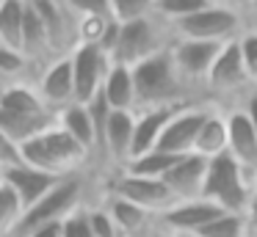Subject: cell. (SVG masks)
Masks as SVG:
<instances>
[{
    "label": "cell",
    "mask_w": 257,
    "mask_h": 237,
    "mask_svg": "<svg viewBox=\"0 0 257 237\" xmlns=\"http://www.w3.org/2000/svg\"><path fill=\"white\" fill-rule=\"evenodd\" d=\"M130 69H133V83H136V110L207 102V99L194 97V88L177 72L174 58H172V47L130 66Z\"/></svg>",
    "instance_id": "obj_1"
},
{
    "label": "cell",
    "mask_w": 257,
    "mask_h": 237,
    "mask_svg": "<svg viewBox=\"0 0 257 237\" xmlns=\"http://www.w3.org/2000/svg\"><path fill=\"white\" fill-rule=\"evenodd\" d=\"M20 160L25 165H34V168L45 171V174L72 176L89 160V152L69 132H64L56 121L53 127L42 130L39 135L20 143Z\"/></svg>",
    "instance_id": "obj_2"
},
{
    "label": "cell",
    "mask_w": 257,
    "mask_h": 237,
    "mask_svg": "<svg viewBox=\"0 0 257 237\" xmlns=\"http://www.w3.org/2000/svg\"><path fill=\"white\" fill-rule=\"evenodd\" d=\"M172 44H174L172 22L163 20L155 11V14L144 17V20L119 25L116 44H113V50H111V64L136 66V64H141V61L169 50Z\"/></svg>",
    "instance_id": "obj_3"
},
{
    "label": "cell",
    "mask_w": 257,
    "mask_h": 237,
    "mask_svg": "<svg viewBox=\"0 0 257 237\" xmlns=\"http://www.w3.org/2000/svg\"><path fill=\"white\" fill-rule=\"evenodd\" d=\"M202 198L218 204L227 212H246L251 198V176L232 154H218L207 163V176L202 185Z\"/></svg>",
    "instance_id": "obj_4"
},
{
    "label": "cell",
    "mask_w": 257,
    "mask_h": 237,
    "mask_svg": "<svg viewBox=\"0 0 257 237\" xmlns=\"http://www.w3.org/2000/svg\"><path fill=\"white\" fill-rule=\"evenodd\" d=\"M174 39H194V42H232L246 31L243 14L232 6L210 3L207 9L185 17V20L172 22Z\"/></svg>",
    "instance_id": "obj_5"
},
{
    "label": "cell",
    "mask_w": 257,
    "mask_h": 237,
    "mask_svg": "<svg viewBox=\"0 0 257 237\" xmlns=\"http://www.w3.org/2000/svg\"><path fill=\"white\" fill-rule=\"evenodd\" d=\"M80 198H83V179L78 174L64 176L42 201H36L34 207H28L20 215L12 237H25L39 226L50 223V220H64L69 212H75L80 207Z\"/></svg>",
    "instance_id": "obj_6"
},
{
    "label": "cell",
    "mask_w": 257,
    "mask_h": 237,
    "mask_svg": "<svg viewBox=\"0 0 257 237\" xmlns=\"http://www.w3.org/2000/svg\"><path fill=\"white\" fill-rule=\"evenodd\" d=\"M251 88H254V83H251L249 72L243 66V58H240V50H238V39H232V42L224 44L221 53L213 61L210 75L205 80V97H207V102H210V97H216V99L218 97H227V99L235 97L240 102Z\"/></svg>",
    "instance_id": "obj_7"
},
{
    "label": "cell",
    "mask_w": 257,
    "mask_h": 237,
    "mask_svg": "<svg viewBox=\"0 0 257 237\" xmlns=\"http://www.w3.org/2000/svg\"><path fill=\"white\" fill-rule=\"evenodd\" d=\"M213 110L210 102H191L183 105L172 119L166 121L161 138H158V152H166V154H191L194 152V143L196 135H199L202 124H205L207 113Z\"/></svg>",
    "instance_id": "obj_8"
},
{
    "label": "cell",
    "mask_w": 257,
    "mask_h": 237,
    "mask_svg": "<svg viewBox=\"0 0 257 237\" xmlns=\"http://www.w3.org/2000/svg\"><path fill=\"white\" fill-rule=\"evenodd\" d=\"M72 61V77H75V102L89 105L94 97H100L102 80L111 69V58L97 44H78L69 53Z\"/></svg>",
    "instance_id": "obj_9"
},
{
    "label": "cell",
    "mask_w": 257,
    "mask_h": 237,
    "mask_svg": "<svg viewBox=\"0 0 257 237\" xmlns=\"http://www.w3.org/2000/svg\"><path fill=\"white\" fill-rule=\"evenodd\" d=\"M224 44L194 42V39H174V44H172L174 66H177L183 80L188 83L194 91H205V80H207V75H210V66H213V61H216V55L221 53Z\"/></svg>",
    "instance_id": "obj_10"
},
{
    "label": "cell",
    "mask_w": 257,
    "mask_h": 237,
    "mask_svg": "<svg viewBox=\"0 0 257 237\" xmlns=\"http://www.w3.org/2000/svg\"><path fill=\"white\" fill-rule=\"evenodd\" d=\"M113 196H122L127 198V201L139 204V207L150 209L152 215H161L166 212L169 207H172L177 198H174V193L169 190V185L163 179H152V176H136V174H119L116 179H113Z\"/></svg>",
    "instance_id": "obj_11"
},
{
    "label": "cell",
    "mask_w": 257,
    "mask_h": 237,
    "mask_svg": "<svg viewBox=\"0 0 257 237\" xmlns=\"http://www.w3.org/2000/svg\"><path fill=\"white\" fill-rule=\"evenodd\" d=\"M221 212H227V209H221L218 204L207 201V198H202V196L199 198H183V201H174L166 212L158 215L155 226L172 231V234H177V231H191V234H196V231L205 229L210 220H216Z\"/></svg>",
    "instance_id": "obj_12"
},
{
    "label": "cell",
    "mask_w": 257,
    "mask_h": 237,
    "mask_svg": "<svg viewBox=\"0 0 257 237\" xmlns=\"http://www.w3.org/2000/svg\"><path fill=\"white\" fill-rule=\"evenodd\" d=\"M0 179L17 193L20 204H23V212H25V209L34 207L36 201H42L64 176L45 174V171L34 168V165H25L23 160H20V163H14V165H3V168H0Z\"/></svg>",
    "instance_id": "obj_13"
},
{
    "label": "cell",
    "mask_w": 257,
    "mask_h": 237,
    "mask_svg": "<svg viewBox=\"0 0 257 237\" xmlns=\"http://www.w3.org/2000/svg\"><path fill=\"white\" fill-rule=\"evenodd\" d=\"M36 91L45 99V105L50 110H61L67 105L75 102V77H72V61L69 55H61V58L50 61L45 69L36 77Z\"/></svg>",
    "instance_id": "obj_14"
},
{
    "label": "cell",
    "mask_w": 257,
    "mask_h": 237,
    "mask_svg": "<svg viewBox=\"0 0 257 237\" xmlns=\"http://www.w3.org/2000/svg\"><path fill=\"white\" fill-rule=\"evenodd\" d=\"M227 116V152L243 165V171L249 176H254L257 171V132L251 127L249 116L240 105L224 110Z\"/></svg>",
    "instance_id": "obj_15"
},
{
    "label": "cell",
    "mask_w": 257,
    "mask_h": 237,
    "mask_svg": "<svg viewBox=\"0 0 257 237\" xmlns=\"http://www.w3.org/2000/svg\"><path fill=\"white\" fill-rule=\"evenodd\" d=\"M207 163H210L207 157L191 152V154H183V157L163 174V182L169 185V190L174 193L177 201L202 196V185H205V176H207Z\"/></svg>",
    "instance_id": "obj_16"
},
{
    "label": "cell",
    "mask_w": 257,
    "mask_h": 237,
    "mask_svg": "<svg viewBox=\"0 0 257 237\" xmlns=\"http://www.w3.org/2000/svg\"><path fill=\"white\" fill-rule=\"evenodd\" d=\"M133 130H136V110H111L105 130H102L100 152L108 160L119 163L122 168L130 160V152H133Z\"/></svg>",
    "instance_id": "obj_17"
},
{
    "label": "cell",
    "mask_w": 257,
    "mask_h": 237,
    "mask_svg": "<svg viewBox=\"0 0 257 237\" xmlns=\"http://www.w3.org/2000/svg\"><path fill=\"white\" fill-rule=\"evenodd\" d=\"M183 105H169V108H147V110H136V130H133V152L130 160L147 154L158 146V138H161L166 121L172 119ZM127 165V163H124Z\"/></svg>",
    "instance_id": "obj_18"
},
{
    "label": "cell",
    "mask_w": 257,
    "mask_h": 237,
    "mask_svg": "<svg viewBox=\"0 0 257 237\" xmlns=\"http://www.w3.org/2000/svg\"><path fill=\"white\" fill-rule=\"evenodd\" d=\"M108 215L113 218V223H116V229L122 231V237H141V234H150L152 229H155V215L150 212V209L139 207V204L127 201V198L122 196H111L105 204Z\"/></svg>",
    "instance_id": "obj_19"
},
{
    "label": "cell",
    "mask_w": 257,
    "mask_h": 237,
    "mask_svg": "<svg viewBox=\"0 0 257 237\" xmlns=\"http://www.w3.org/2000/svg\"><path fill=\"white\" fill-rule=\"evenodd\" d=\"M56 121L64 132L75 138L86 152H97L100 143H97V127H94V119L89 113V105H80V102H72L67 108H61L56 113Z\"/></svg>",
    "instance_id": "obj_20"
},
{
    "label": "cell",
    "mask_w": 257,
    "mask_h": 237,
    "mask_svg": "<svg viewBox=\"0 0 257 237\" xmlns=\"http://www.w3.org/2000/svg\"><path fill=\"white\" fill-rule=\"evenodd\" d=\"M102 97L111 110H136V83L133 69L124 64H111L105 80H102Z\"/></svg>",
    "instance_id": "obj_21"
},
{
    "label": "cell",
    "mask_w": 257,
    "mask_h": 237,
    "mask_svg": "<svg viewBox=\"0 0 257 237\" xmlns=\"http://www.w3.org/2000/svg\"><path fill=\"white\" fill-rule=\"evenodd\" d=\"M194 154H202L207 160L218 157V154H227V116H224V110L213 108L207 113L205 124H202L199 135H196Z\"/></svg>",
    "instance_id": "obj_22"
},
{
    "label": "cell",
    "mask_w": 257,
    "mask_h": 237,
    "mask_svg": "<svg viewBox=\"0 0 257 237\" xmlns=\"http://www.w3.org/2000/svg\"><path fill=\"white\" fill-rule=\"evenodd\" d=\"M28 0H3L0 3V44L23 53V31Z\"/></svg>",
    "instance_id": "obj_23"
},
{
    "label": "cell",
    "mask_w": 257,
    "mask_h": 237,
    "mask_svg": "<svg viewBox=\"0 0 257 237\" xmlns=\"http://www.w3.org/2000/svg\"><path fill=\"white\" fill-rule=\"evenodd\" d=\"M116 20L111 14H86L75 17V42L78 44H97L102 47L108 39V33L113 31Z\"/></svg>",
    "instance_id": "obj_24"
},
{
    "label": "cell",
    "mask_w": 257,
    "mask_h": 237,
    "mask_svg": "<svg viewBox=\"0 0 257 237\" xmlns=\"http://www.w3.org/2000/svg\"><path fill=\"white\" fill-rule=\"evenodd\" d=\"M183 157V154H180ZM177 154H166V152H158V149H152V152L147 154H139V157L127 160V165H124V174H136V176H152V179H163V174H166L169 168H172L174 163H177Z\"/></svg>",
    "instance_id": "obj_25"
},
{
    "label": "cell",
    "mask_w": 257,
    "mask_h": 237,
    "mask_svg": "<svg viewBox=\"0 0 257 237\" xmlns=\"http://www.w3.org/2000/svg\"><path fill=\"white\" fill-rule=\"evenodd\" d=\"M199 237H246L251 234V226L246 212H221L216 220L196 231Z\"/></svg>",
    "instance_id": "obj_26"
},
{
    "label": "cell",
    "mask_w": 257,
    "mask_h": 237,
    "mask_svg": "<svg viewBox=\"0 0 257 237\" xmlns=\"http://www.w3.org/2000/svg\"><path fill=\"white\" fill-rule=\"evenodd\" d=\"M34 69H31L28 58H25L20 50L12 47H3L0 44V83H28L34 80Z\"/></svg>",
    "instance_id": "obj_27"
},
{
    "label": "cell",
    "mask_w": 257,
    "mask_h": 237,
    "mask_svg": "<svg viewBox=\"0 0 257 237\" xmlns=\"http://www.w3.org/2000/svg\"><path fill=\"white\" fill-rule=\"evenodd\" d=\"M20 215H23V204H20L17 193L0 179V237H12Z\"/></svg>",
    "instance_id": "obj_28"
},
{
    "label": "cell",
    "mask_w": 257,
    "mask_h": 237,
    "mask_svg": "<svg viewBox=\"0 0 257 237\" xmlns=\"http://www.w3.org/2000/svg\"><path fill=\"white\" fill-rule=\"evenodd\" d=\"M155 14V0H111V17L119 25Z\"/></svg>",
    "instance_id": "obj_29"
},
{
    "label": "cell",
    "mask_w": 257,
    "mask_h": 237,
    "mask_svg": "<svg viewBox=\"0 0 257 237\" xmlns=\"http://www.w3.org/2000/svg\"><path fill=\"white\" fill-rule=\"evenodd\" d=\"M207 6H210V0H155V11L169 22L185 20V17L207 9Z\"/></svg>",
    "instance_id": "obj_30"
},
{
    "label": "cell",
    "mask_w": 257,
    "mask_h": 237,
    "mask_svg": "<svg viewBox=\"0 0 257 237\" xmlns=\"http://www.w3.org/2000/svg\"><path fill=\"white\" fill-rule=\"evenodd\" d=\"M238 50L240 58H243V66L249 72L251 83L257 86V31H243L238 36Z\"/></svg>",
    "instance_id": "obj_31"
},
{
    "label": "cell",
    "mask_w": 257,
    "mask_h": 237,
    "mask_svg": "<svg viewBox=\"0 0 257 237\" xmlns=\"http://www.w3.org/2000/svg\"><path fill=\"white\" fill-rule=\"evenodd\" d=\"M61 237H94L89 226V209L78 207L75 212H69L64 218V234Z\"/></svg>",
    "instance_id": "obj_32"
},
{
    "label": "cell",
    "mask_w": 257,
    "mask_h": 237,
    "mask_svg": "<svg viewBox=\"0 0 257 237\" xmlns=\"http://www.w3.org/2000/svg\"><path fill=\"white\" fill-rule=\"evenodd\" d=\"M89 226L94 237H122V231L116 229L113 218L108 215V209H89Z\"/></svg>",
    "instance_id": "obj_33"
},
{
    "label": "cell",
    "mask_w": 257,
    "mask_h": 237,
    "mask_svg": "<svg viewBox=\"0 0 257 237\" xmlns=\"http://www.w3.org/2000/svg\"><path fill=\"white\" fill-rule=\"evenodd\" d=\"M69 11L75 17H86V14H111V0H64Z\"/></svg>",
    "instance_id": "obj_34"
},
{
    "label": "cell",
    "mask_w": 257,
    "mask_h": 237,
    "mask_svg": "<svg viewBox=\"0 0 257 237\" xmlns=\"http://www.w3.org/2000/svg\"><path fill=\"white\" fill-rule=\"evenodd\" d=\"M14 163H20V146L0 130V168L3 165H14Z\"/></svg>",
    "instance_id": "obj_35"
},
{
    "label": "cell",
    "mask_w": 257,
    "mask_h": 237,
    "mask_svg": "<svg viewBox=\"0 0 257 237\" xmlns=\"http://www.w3.org/2000/svg\"><path fill=\"white\" fill-rule=\"evenodd\" d=\"M240 108L246 110V116H249V121H251V127H254V132H257V86L251 88L249 94H246L243 99H240Z\"/></svg>",
    "instance_id": "obj_36"
},
{
    "label": "cell",
    "mask_w": 257,
    "mask_h": 237,
    "mask_svg": "<svg viewBox=\"0 0 257 237\" xmlns=\"http://www.w3.org/2000/svg\"><path fill=\"white\" fill-rule=\"evenodd\" d=\"M61 234H64V220H50V223L39 226L25 237H61Z\"/></svg>",
    "instance_id": "obj_37"
},
{
    "label": "cell",
    "mask_w": 257,
    "mask_h": 237,
    "mask_svg": "<svg viewBox=\"0 0 257 237\" xmlns=\"http://www.w3.org/2000/svg\"><path fill=\"white\" fill-rule=\"evenodd\" d=\"M246 218H249V226H251V229H257V190H251L249 207H246Z\"/></svg>",
    "instance_id": "obj_38"
},
{
    "label": "cell",
    "mask_w": 257,
    "mask_h": 237,
    "mask_svg": "<svg viewBox=\"0 0 257 237\" xmlns=\"http://www.w3.org/2000/svg\"><path fill=\"white\" fill-rule=\"evenodd\" d=\"M150 237H174L172 231H166V229H161V226H155V229L150 231Z\"/></svg>",
    "instance_id": "obj_39"
},
{
    "label": "cell",
    "mask_w": 257,
    "mask_h": 237,
    "mask_svg": "<svg viewBox=\"0 0 257 237\" xmlns=\"http://www.w3.org/2000/svg\"><path fill=\"white\" fill-rule=\"evenodd\" d=\"M174 237H199V234H191V231H177Z\"/></svg>",
    "instance_id": "obj_40"
},
{
    "label": "cell",
    "mask_w": 257,
    "mask_h": 237,
    "mask_svg": "<svg viewBox=\"0 0 257 237\" xmlns=\"http://www.w3.org/2000/svg\"><path fill=\"white\" fill-rule=\"evenodd\" d=\"M251 190H257V171H254V176H251Z\"/></svg>",
    "instance_id": "obj_41"
},
{
    "label": "cell",
    "mask_w": 257,
    "mask_h": 237,
    "mask_svg": "<svg viewBox=\"0 0 257 237\" xmlns=\"http://www.w3.org/2000/svg\"><path fill=\"white\" fill-rule=\"evenodd\" d=\"M3 88H6V83H0V94H3Z\"/></svg>",
    "instance_id": "obj_42"
},
{
    "label": "cell",
    "mask_w": 257,
    "mask_h": 237,
    "mask_svg": "<svg viewBox=\"0 0 257 237\" xmlns=\"http://www.w3.org/2000/svg\"><path fill=\"white\" fill-rule=\"evenodd\" d=\"M251 234H254V237H257V229H251Z\"/></svg>",
    "instance_id": "obj_43"
},
{
    "label": "cell",
    "mask_w": 257,
    "mask_h": 237,
    "mask_svg": "<svg viewBox=\"0 0 257 237\" xmlns=\"http://www.w3.org/2000/svg\"><path fill=\"white\" fill-rule=\"evenodd\" d=\"M246 237H254V234H246Z\"/></svg>",
    "instance_id": "obj_44"
},
{
    "label": "cell",
    "mask_w": 257,
    "mask_h": 237,
    "mask_svg": "<svg viewBox=\"0 0 257 237\" xmlns=\"http://www.w3.org/2000/svg\"><path fill=\"white\" fill-rule=\"evenodd\" d=\"M0 3H3V0H0Z\"/></svg>",
    "instance_id": "obj_45"
},
{
    "label": "cell",
    "mask_w": 257,
    "mask_h": 237,
    "mask_svg": "<svg viewBox=\"0 0 257 237\" xmlns=\"http://www.w3.org/2000/svg\"><path fill=\"white\" fill-rule=\"evenodd\" d=\"M147 237H150V234H147Z\"/></svg>",
    "instance_id": "obj_46"
}]
</instances>
